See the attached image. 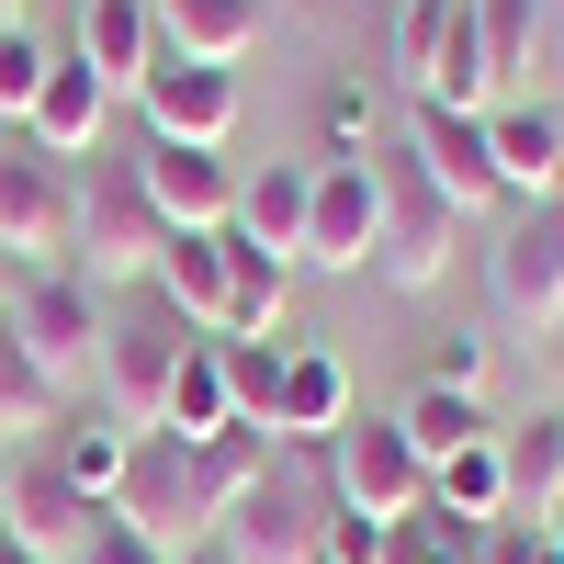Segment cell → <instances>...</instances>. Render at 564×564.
I'll use <instances>...</instances> for the list:
<instances>
[{"mask_svg": "<svg viewBox=\"0 0 564 564\" xmlns=\"http://www.w3.org/2000/svg\"><path fill=\"white\" fill-rule=\"evenodd\" d=\"M395 57H406V90H417V102H441V113H497V79H486L475 0H406Z\"/></svg>", "mask_w": 564, "mask_h": 564, "instance_id": "5b68a950", "label": "cell"}, {"mask_svg": "<svg viewBox=\"0 0 564 564\" xmlns=\"http://www.w3.org/2000/svg\"><path fill=\"white\" fill-rule=\"evenodd\" d=\"M79 564H170V542H148L124 508H102V520H90V542H79Z\"/></svg>", "mask_w": 564, "mask_h": 564, "instance_id": "d6a6232c", "label": "cell"}, {"mask_svg": "<svg viewBox=\"0 0 564 564\" xmlns=\"http://www.w3.org/2000/svg\"><path fill=\"white\" fill-rule=\"evenodd\" d=\"M316 531H327V475H294V463H271V475L215 520V542L238 564H316Z\"/></svg>", "mask_w": 564, "mask_h": 564, "instance_id": "ba28073f", "label": "cell"}, {"mask_svg": "<svg viewBox=\"0 0 564 564\" xmlns=\"http://www.w3.org/2000/svg\"><path fill=\"white\" fill-rule=\"evenodd\" d=\"M0 23H23V0H0Z\"/></svg>", "mask_w": 564, "mask_h": 564, "instance_id": "7bdbcfd3", "label": "cell"}, {"mask_svg": "<svg viewBox=\"0 0 564 564\" xmlns=\"http://www.w3.org/2000/svg\"><path fill=\"white\" fill-rule=\"evenodd\" d=\"M372 238H384V159H316L294 271H372Z\"/></svg>", "mask_w": 564, "mask_h": 564, "instance_id": "30bf717a", "label": "cell"}, {"mask_svg": "<svg viewBox=\"0 0 564 564\" xmlns=\"http://www.w3.org/2000/svg\"><path fill=\"white\" fill-rule=\"evenodd\" d=\"M430 508H452V520H508V475H497V441L452 452L441 475H430Z\"/></svg>", "mask_w": 564, "mask_h": 564, "instance_id": "f1b7e54d", "label": "cell"}, {"mask_svg": "<svg viewBox=\"0 0 564 564\" xmlns=\"http://www.w3.org/2000/svg\"><path fill=\"white\" fill-rule=\"evenodd\" d=\"M384 564H486V520H452V508H417L384 531Z\"/></svg>", "mask_w": 564, "mask_h": 564, "instance_id": "83f0119b", "label": "cell"}, {"mask_svg": "<svg viewBox=\"0 0 564 564\" xmlns=\"http://www.w3.org/2000/svg\"><path fill=\"white\" fill-rule=\"evenodd\" d=\"M475 34H486V79H497V102L542 68V0H475Z\"/></svg>", "mask_w": 564, "mask_h": 564, "instance_id": "4316f807", "label": "cell"}, {"mask_svg": "<svg viewBox=\"0 0 564 564\" xmlns=\"http://www.w3.org/2000/svg\"><path fill=\"white\" fill-rule=\"evenodd\" d=\"M45 68H57V45H45L34 23H0V124H23V113H34Z\"/></svg>", "mask_w": 564, "mask_h": 564, "instance_id": "1f68e13d", "label": "cell"}, {"mask_svg": "<svg viewBox=\"0 0 564 564\" xmlns=\"http://www.w3.org/2000/svg\"><path fill=\"white\" fill-rule=\"evenodd\" d=\"M170 564H238V553H226L215 531H193V542H170Z\"/></svg>", "mask_w": 564, "mask_h": 564, "instance_id": "74e56055", "label": "cell"}, {"mask_svg": "<svg viewBox=\"0 0 564 564\" xmlns=\"http://www.w3.org/2000/svg\"><path fill=\"white\" fill-rule=\"evenodd\" d=\"M452 238H463V215L430 193V181L384 170V238H372V271H384L395 294H430V282L452 271Z\"/></svg>", "mask_w": 564, "mask_h": 564, "instance_id": "4fadbf2b", "label": "cell"}, {"mask_svg": "<svg viewBox=\"0 0 564 564\" xmlns=\"http://www.w3.org/2000/svg\"><path fill=\"white\" fill-rule=\"evenodd\" d=\"M90 520H102V508H90L57 463H0V531H12L23 553H45V564H79V542H90Z\"/></svg>", "mask_w": 564, "mask_h": 564, "instance_id": "5bb4252c", "label": "cell"}, {"mask_svg": "<svg viewBox=\"0 0 564 564\" xmlns=\"http://www.w3.org/2000/svg\"><path fill=\"white\" fill-rule=\"evenodd\" d=\"M0 564H45V553H23V542H12V531H0Z\"/></svg>", "mask_w": 564, "mask_h": 564, "instance_id": "f35d334b", "label": "cell"}, {"mask_svg": "<svg viewBox=\"0 0 564 564\" xmlns=\"http://www.w3.org/2000/svg\"><path fill=\"white\" fill-rule=\"evenodd\" d=\"M553 124H564V102H553Z\"/></svg>", "mask_w": 564, "mask_h": 564, "instance_id": "ee69618b", "label": "cell"}, {"mask_svg": "<svg viewBox=\"0 0 564 564\" xmlns=\"http://www.w3.org/2000/svg\"><path fill=\"white\" fill-rule=\"evenodd\" d=\"M148 23L170 57H204V68H238L260 45V0H148Z\"/></svg>", "mask_w": 564, "mask_h": 564, "instance_id": "ffe728a7", "label": "cell"}, {"mask_svg": "<svg viewBox=\"0 0 564 564\" xmlns=\"http://www.w3.org/2000/svg\"><path fill=\"white\" fill-rule=\"evenodd\" d=\"M215 350H226V395H238V430H271L282 350H294V339H215Z\"/></svg>", "mask_w": 564, "mask_h": 564, "instance_id": "f546056e", "label": "cell"}, {"mask_svg": "<svg viewBox=\"0 0 564 564\" xmlns=\"http://www.w3.org/2000/svg\"><path fill=\"white\" fill-rule=\"evenodd\" d=\"M45 463H57V475H68L90 508H113V497H124V463H135V430H124L113 406H90V417H57V452H45Z\"/></svg>", "mask_w": 564, "mask_h": 564, "instance_id": "7402d4cb", "label": "cell"}, {"mask_svg": "<svg viewBox=\"0 0 564 564\" xmlns=\"http://www.w3.org/2000/svg\"><path fill=\"white\" fill-rule=\"evenodd\" d=\"M486 135H497L508 204H564V124H553V102H497Z\"/></svg>", "mask_w": 564, "mask_h": 564, "instance_id": "ac0fdd59", "label": "cell"}, {"mask_svg": "<svg viewBox=\"0 0 564 564\" xmlns=\"http://www.w3.org/2000/svg\"><path fill=\"white\" fill-rule=\"evenodd\" d=\"M316 564H384V520H350V508H327Z\"/></svg>", "mask_w": 564, "mask_h": 564, "instance_id": "d590c367", "label": "cell"}, {"mask_svg": "<svg viewBox=\"0 0 564 564\" xmlns=\"http://www.w3.org/2000/svg\"><path fill=\"white\" fill-rule=\"evenodd\" d=\"M395 430H406V441H417V463H430V475H441L452 452H475V441H497V417H486V395H452V384H417Z\"/></svg>", "mask_w": 564, "mask_h": 564, "instance_id": "484cf974", "label": "cell"}, {"mask_svg": "<svg viewBox=\"0 0 564 564\" xmlns=\"http://www.w3.org/2000/svg\"><path fill=\"white\" fill-rule=\"evenodd\" d=\"M542 531H553V542H564V486H553V508H542Z\"/></svg>", "mask_w": 564, "mask_h": 564, "instance_id": "ab89813d", "label": "cell"}, {"mask_svg": "<svg viewBox=\"0 0 564 564\" xmlns=\"http://www.w3.org/2000/svg\"><path fill=\"white\" fill-rule=\"evenodd\" d=\"M135 181H148V204L170 238H226L238 226V159L226 148H135Z\"/></svg>", "mask_w": 564, "mask_h": 564, "instance_id": "7c38bea8", "label": "cell"}, {"mask_svg": "<svg viewBox=\"0 0 564 564\" xmlns=\"http://www.w3.org/2000/svg\"><path fill=\"white\" fill-rule=\"evenodd\" d=\"M282 305H294V260L226 238V327L215 339H282Z\"/></svg>", "mask_w": 564, "mask_h": 564, "instance_id": "cb8c5ba5", "label": "cell"}, {"mask_svg": "<svg viewBox=\"0 0 564 564\" xmlns=\"http://www.w3.org/2000/svg\"><path fill=\"white\" fill-rule=\"evenodd\" d=\"M327 159H372V90L361 79L327 90Z\"/></svg>", "mask_w": 564, "mask_h": 564, "instance_id": "836d02e7", "label": "cell"}, {"mask_svg": "<svg viewBox=\"0 0 564 564\" xmlns=\"http://www.w3.org/2000/svg\"><path fill=\"white\" fill-rule=\"evenodd\" d=\"M68 57L113 90V102H135V79L159 68V23H148V0H79V45Z\"/></svg>", "mask_w": 564, "mask_h": 564, "instance_id": "e0dca14e", "label": "cell"}, {"mask_svg": "<svg viewBox=\"0 0 564 564\" xmlns=\"http://www.w3.org/2000/svg\"><path fill=\"white\" fill-rule=\"evenodd\" d=\"M316 475H327V508H350V520H417L430 508V463H417V441L395 430V417H361L350 406V430L316 452Z\"/></svg>", "mask_w": 564, "mask_h": 564, "instance_id": "3957f363", "label": "cell"}, {"mask_svg": "<svg viewBox=\"0 0 564 564\" xmlns=\"http://www.w3.org/2000/svg\"><path fill=\"white\" fill-rule=\"evenodd\" d=\"M148 294L193 327V339H215V327H226V238H170L159 271H148Z\"/></svg>", "mask_w": 564, "mask_h": 564, "instance_id": "44dd1931", "label": "cell"}, {"mask_svg": "<svg viewBox=\"0 0 564 564\" xmlns=\"http://www.w3.org/2000/svg\"><path fill=\"white\" fill-rule=\"evenodd\" d=\"M102 124H113V90L90 79L79 57H57L45 68V90H34V113L12 124L23 148H45V159H102Z\"/></svg>", "mask_w": 564, "mask_h": 564, "instance_id": "2e32d148", "label": "cell"}, {"mask_svg": "<svg viewBox=\"0 0 564 564\" xmlns=\"http://www.w3.org/2000/svg\"><path fill=\"white\" fill-rule=\"evenodd\" d=\"M553 34H564V0H542V45H553Z\"/></svg>", "mask_w": 564, "mask_h": 564, "instance_id": "60d3db41", "label": "cell"}, {"mask_svg": "<svg viewBox=\"0 0 564 564\" xmlns=\"http://www.w3.org/2000/svg\"><path fill=\"white\" fill-rule=\"evenodd\" d=\"M339 430H350V372H339V350H282L271 441H282V452H327Z\"/></svg>", "mask_w": 564, "mask_h": 564, "instance_id": "9a60e30c", "label": "cell"}, {"mask_svg": "<svg viewBox=\"0 0 564 564\" xmlns=\"http://www.w3.org/2000/svg\"><path fill=\"white\" fill-rule=\"evenodd\" d=\"M430 384H452V395H475V384H486V339H463V327H452V339L430 350Z\"/></svg>", "mask_w": 564, "mask_h": 564, "instance_id": "8d00e7d4", "label": "cell"}, {"mask_svg": "<svg viewBox=\"0 0 564 564\" xmlns=\"http://www.w3.org/2000/svg\"><path fill=\"white\" fill-rule=\"evenodd\" d=\"M0 135H12V124H0Z\"/></svg>", "mask_w": 564, "mask_h": 564, "instance_id": "f6af8a7d", "label": "cell"}, {"mask_svg": "<svg viewBox=\"0 0 564 564\" xmlns=\"http://www.w3.org/2000/svg\"><path fill=\"white\" fill-rule=\"evenodd\" d=\"M57 384H45V372L12 350V339H0V452H12V441H34V430H57Z\"/></svg>", "mask_w": 564, "mask_h": 564, "instance_id": "4dcf8cb0", "label": "cell"}, {"mask_svg": "<svg viewBox=\"0 0 564 564\" xmlns=\"http://www.w3.org/2000/svg\"><path fill=\"white\" fill-rule=\"evenodd\" d=\"M215 430H238V395H226V350L193 339V350H181V384H170L159 441H215Z\"/></svg>", "mask_w": 564, "mask_h": 564, "instance_id": "d4e9b609", "label": "cell"}, {"mask_svg": "<svg viewBox=\"0 0 564 564\" xmlns=\"http://www.w3.org/2000/svg\"><path fill=\"white\" fill-rule=\"evenodd\" d=\"M486 294L508 327H564V204H531V215H508L497 226V249H486Z\"/></svg>", "mask_w": 564, "mask_h": 564, "instance_id": "9c48e42d", "label": "cell"}, {"mask_svg": "<svg viewBox=\"0 0 564 564\" xmlns=\"http://www.w3.org/2000/svg\"><path fill=\"white\" fill-rule=\"evenodd\" d=\"M486 564H564V542H553L542 520H520V508H508V520H486Z\"/></svg>", "mask_w": 564, "mask_h": 564, "instance_id": "e575fe53", "label": "cell"}, {"mask_svg": "<svg viewBox=\"0 0 564 564\" xmlns=\"http://www.w3.org/2000/svg\"><path fill=\"white\" fill-rule=\"evenodd\" d=\"M12 282H23V271H12V260H0V316H12Z\"/></svg>", "mask_w": 564, "mask_h": 564, "instance_id": "b9f144b4", "label": "cell"}, {"mask_svg": "<svg viewBox=\"0 0 564 564\" xmlns=\"http://www.w3.org/2000/svg\"><path fill=\"white\" fill-rule=\"evenodd\" d=\"M406 170L430 181V193L475 226V215H497L508 204V181H497V135H486V113H441V102H406Z\"/></svg>", "mask_w": 564, "mask_h": 564, "instance_id": "8992f818", "label": "cell"}, {"mask_svg": "<svg viewBox=\"0 0 564 564\" xmlns=\"http://www.w3.org/2000/svg\"><path fill=\"white\" fill-rule=\"evenodd\" d=\"M135 113H148V148H226L238 135V68H204V57H170L135 79Z\"/></svg>", "mask_w": 564, "mask_h": 564, "instance_id": "8fae6325", "label": "cell"}, {"mask_svg": "<svg viewBox=\"0 0 564 564\" xmlns=\"http://www.w3.org/2000/svg\"><path fill=\"white\" fill-rule=\"evenodd\" d=\"M0 339H12L45 384H90L102 372V294H90L79 271H23L12 282V316H0Z\"/></svg>", "mask_w": 564, "mask_h": 564, "instance_id": "7a4b0ae2", "label": "cell"}, {"mask_svg": "<svg viewBox=\"0 0 564 564\" xmlns=\"http://www.w3.org/2000/svg\"><path fill=\"white\" fill-rule=\"evenodd\" d=\"M159 249H170V226H159V204H148V181H135V159H90L68 271L90 282V294H135V282L159 271Z\"/></svg>", "mask_w": 564, "mask_h": 564, "instance_id": "6da1fadb", "label": "cell"}, {"mask_svg": "<svg viewBox=\"0 0 564 564\" xmlns=\"http://www.w3.org/2000/svg\"><path fill=\"white\" fill-rule=\"evenodd\" d=\"M497 475H508V508H520V520H542L553 486H564V406L508 417V430H497Z\"/></svg>", "mask_w": 564, "mask_h": 564, "instance_id": "603a6c76", "label": "cell"}, {"mask_svg": "<svg viewBox=\"0 0 564 564\" xmlns=\"http://www.w3.org/2000/svg\"><path fill=\"white\" fill-rule=\"evenodd\" d=\"M305 193H316V159H271L238 181V249H271V260H305Z\"/></svg>", "mask_w": 564, "mask_h": 564, "instance_id": "d6986e66", "label": "cell"}, {"mask_svg": "<svg viewBox=\"0 0 564 564\" xmlns=\"http://www.w3.org/2000/svg\"><path fill=\"white\" fill-rule=\"evenodd\" d=\"M68 238H79V170L0 135V260L12 271H68Z\"/></svg>", "mask_w": 564, "mask_h": 564, "instance_id": "277c9868", "label": "cell"}, {"mask_svg": "<svg viewBox=\"0 0 564 564\" xmlns=\"http://www.w3.org/2000/svg\"><path fill=\"white\" fill-rule=\"evenodd\" d=\"M181 350H193V327H181L170 305H148V316L102 327V406L124 417L135 441H159V417H170V384H181Z\"/></svg>", "mask_w": 564, "mask_h": 564, "instance_id": "52a82bcc", "label": "cell"}]
</instances>
